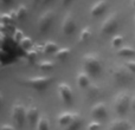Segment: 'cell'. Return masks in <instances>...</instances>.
Wrapping results in <instances>:
<instances>
[{
  "label": "cell",
  "mask_w": 135,
  "mask_h": 130,
  "mask_svg": "<svg viewBox=\"0 0 135 130\" xmlns=\"http://www.w3.org/2000/svg\"><path fill=\"white\" fill-rule=\"evenodd\" d=\"M131 102H132V96L129 95L127 91H122V92L117 93L114 98V110L117 115L123 116L128 112L131 109Z\"/></svg>",
  "instance_id": "obj_3"
},
{
  "label": "cell",
  "mask_w": 135,
  "mask_h": 130,
  "mask_svg": "<svg viewBox=\"0 0 135 130\" xmlns=\"http://www.w3.org/2000/svg\"><path fill=\"white\" fill-rule=\"evenodd\" d=\"M76 82L81 89H88L90 86V76L85 71H79L76 76Z\"/></svg>",
  "instance_id": "obj_15"
},
{
  "label": "cell",
  "mask_w": 135,
  "mask_h": 130,
  "mask_svg": "<svg viewBox=\"0 0 135 130\" xmlns=\"http://www.w3.org/2000/svg\"><path fill=\"white\" fill-rule=\"evenodd\" d=\"M11 116L17 126L23 127L24 122L26 121V108L24 107L21 103H16V104H13V107H12Z\"/></svg>",
  "instance_id": "obj_6"
},
{
  "label": "cell",
  "mask_w": 135,
  "mask_h": 130,
  "mask_svg": "<svg viewBox=\"0 0 135 130\" xmlns=\"http://www.w3.org/2000/svg\"><path fill=\"white\" fill-rule=\"evenodd\" d=\"M131 109L133 110V112H135V95L132 96V102H131Z\"/></svg>",
  "instance_id": "obj_34"
},
{
  "label": "cell",
  "mask_w": 135,
  "mask_h": 130,
  "mask_svg": "<svg viewBox=\"0 0 135 130\" xmlns=\"http://www.w3.org/2000/svg\"><path fill=\"white\" fill-rule=\"evenodd\" d=\"M132 124L128 119L124 118H116L109 124L108 130H131Z\"/></svg>",
  "instance_id": "obj_12"
},
{
  "label": "cell",
  "mask_w": 135,
  "mask_h": 130,
  "mask_svg": "<svg viewBox=\"0 0 135 130\" xmlns=\"http://www.w3.org/2000/svg\"><path fill=\"white\" fill-rule=\"evenodd\" d=\"M93 37V30L90 26H85L82 28V31L79 32V37H78V43L79 44H85L90 40V38Z\"/></svg>",
  "instance_id": "obj_18"
},
{
  "label": "cell",
  "mask_w": 135,
  "mask_h": 130,
  "mask_svg": "<svg viewBox=\"0 0 135 130\" xmlns=\"http://www.w3.org/2000/svg\"><path fill=\"white\" fill-rule=\"evenodd\" d=\"M19 46L24 50V51H30V50L33 49V42L30 37H25L20 43H19Z\"/></svg>",
  "instance_id": "obj_23"
},
{
  "label": "cell",
  "mask_w": 135,
  "mask_h": 130,
  "mask_svg": "<svg viewBox=\"0 0 135 130\" xmlns=\"http://www.w3.org/2000/svg\"><path fill=\"white\" fill-rule=\"evenodd\" d=\"M101 129V123L98 121H91L86 127V130H100Z\"/></svg>",
  "instance_id": "obj_29"
},
{
  "label": "cell",
  "mask_w": 135,
  "mask_h": 130,
  "mask_svg": "<svg viewBox=\"0 0 135 130\" xmlns=\"http://www.w3.org/2000/svg\"><path fill=\"white\" fill-rule=\"evenodd\" d=\"M35 1V4H38V2H40V1H43V0H33Z\"/></svg>",
  "instance_id": "obj_38"
},
{
  "label": "cell",
  "mask_w": 135,
  "mask_h": 130,
  "mask_svg": "<svg viewBox=\"0 0 135 130\" xmlns=\"http://www.w3.org/2000/svg\"><path fill=\"white\" fill-rule=\"evenodd\" d=\"M37 51L36 50H30V51H26V57H27L28 62H31V63H35L36 62V58H37Z\"/></svg>",
  "instance_id": "obj_28"
},
{
  "label": "cell",
  "mask_w": 135,
  "mask_h": 130,
  "mask_svg": "<svg viewBox=\"0 0 135 130\" xmlns=\"http://www.w3.org/2000/svg\"><path fill=\"white\" fill-rule=\"evenodd\" d=\"M88 89H89L88 92H89V95H90V96H94V95L97 96L98 92H100V89H98L96 85H90Z\"/></svg>",
  "instance_id": "obj_31"
},
{
  "label": "cell",
  "mask_w": 135,
  "mask_h": 130,
  "mask_svg": "<svg viewBox=\"0 0 135 130\" xmlns=\"http://www.w3.org/2000/svg\"><path fill=\"white\" fill-rule=\"evenodd\" d=\"M17 14H18V20H23V19L26 18V16H27V7L25 6L24 4H20L18 7H17Z\"/></svg>",
  "instance_id": "obj_25"
},
{
  "label": "cell",
  "mask_w": 135,
  "mask_h": 130,
  "mask_svg": "<svg viewBox=\"0 0 135 130\" xmlns=\"http://www.w3.org/2000/svg\"><path fill=\"white\" fill-rule=\"evenodd\" d=\"M50 1H52V0H43V4H49Z\"/></svg>",
  "instance_id": "obj_37"
},
{
  "label": "cell",
  "mask_w": 135,
  "mask_h": 130,
  "mask_svg": "<svg viewBox=\"0 0 135 130\" xmlns=\"http://www.w3.org/2000/svg\"><path fill=\"white\" fill-rule=\"evenodd\" d=\"M71 1L72 0H62V5H63V6H66V5H69Z\"/></svg>",
  "instance_id": "obj_35"
},
{
  "label": "cell",
  "mask_w": 135,
  "mask_h": 130,
  "mask_svg": "<svg viewBox=\"0 0 135 130\" xmlns=\"http://www.w3.org/2000/svg\"><path fill=\"white\" fill-rule=\"evenodd\" d=\"M8 13H9V16H11L12 18H13V20H14V21L18 20V14H17V11H16V9H11V11L8 12Z\"/></svg>",
  "instance_id": "obj_33"
},
{
  "label": "cell",
  "mask_w": 135,
  "mask_h": 130,
  "mask_svg": "<svg viewBox=\"0 0 135 130\" xmlns=\"http://www.w3.org/2000/svg\"><path fill=\"white\" fill-rule=\"evenodd\" d=\"M12 38H13V40L17 43V44H19V43L21 42V40L25 38V36H24V32L21 30H19V28H16L13 32V34H12Z\"/></svg>",
  "instance_id": "obj_27"
},
{
  "label": "cell",
  "mask_w": 135,
  "mask_h": 130,
  "mask_svg": "<svg viewBox=\"0 0 135 130\" xmlns=\"http://www.w3.org/2000/svg\"><path fill=\"white\" fill-rule=\"evenodd\" d=\"M54 12L52 11H45L40 14V17L37 20V28L39 32H46L50 28L52 21H54Z\"/></svg>",
  "instance_id": "obj_9"
},
{
  "label": "cell",
  "mask_w": 135,
  "mask_h": 130,
  "mask_svg": "<svg viewBox=\"0 0 135 130\" xmlns=\"http://www.w3.org/2000/svg\"><path fill=\"white\" fill-rule=\"evenodd\" d=\"M131 130H135V128H132V129H131Z\"/></svg>",
  "instance_id": "obj_40"
},
{
  "label": "cell",
  "mask_w": 135,
  "mask_h": 130,
  "mask_svg": "<svg viewBox=\"0 0 135 130\" xmlns=\"http://www.w3.org/2000/svg\"><path fill=\"white\" fill-rule=\"evenodd\" d=\"M72 118H74V112L70 111H63L57 116V124L62 128H66L70 123H71Z\"/></svg>",
  "instance_id": "obj_14"
},
{
  "label": "cell",
  "mask_w": 135,
  "mask_h": 130,
  "mask_svg": "<svg viewBox=\"0 0 135 130\" xmlns=\"http://www.w3.org/2000/svg\"><path fill=\"white\" fill-rule=\"evenodd\" d=\"M117 56L133 58V57H135V49H133L132 46H122L117 50Z\"/></svg>",
  "instance_id": "obj_20"
},
{
  "label": "cell",
  "mask_w": 135,
  "mask_h": 130,
  "mask_svg": "<svg viewBox=\"0 0 135 130\" xmlns=\"http://www.w3.org/2000/svg\"><path fill=\"white\" fill-rule=\"evenodd\" d=\"M90 115L94 118V121H103L107 118L108 116V109L107 104L104 102H97L91 107L90 109Z\"/></svg>",
  "instance_id": "obj_8"
},
{
  "label": "cell",
  "mask_w": 135,
  "mask_h": 130,
  "mask_svg": "<svg viewBox=\"0 0 135 130\" xmlns=\"http://www.w3.org/2000/svg\"><path fill=\"white\" fill-rule=\"evenodd\" d=\"M12 1H13V0H1V2H2L4 5H9Z\"/></svg>",
  "instance_id": "obj_36"
},
{
  "label": "cell",
  "mask_w": 135,
  "mask_h": 130,
  "mask_svg": "<svg viewBox=\"0 0 135 130\" xmlns=\"http://www.w3.org/2000/svg\"><path fill=\"white\" fill-rule=\"evenodd\" d=\"M0 130H17L16 127L12 126V124H8V123H4L1 126V128H0Z\"/></svg>",
  "instance_id": "obj_32"
},
{
  "label": "cell",
  "mask_w": 135,
  "mask_h": 130,
  "mask_svg": "<svg viewBox=\"0 0 135 130\" xmlns=\"http://www.w3.org/2000/svg\"><path fill=\"white\" fill-rule=\"evenodd\" d=\"M113 78L117 84H126L133 79V73L124 65H119L113 69Z\"/></svg>",
  "instance_id": "obj_4"
},
{
  "label": "cell",
  "mask_w": 135,
  "mask_h": 130,
  "mask_svg": "<svg viewBox=\"0 0 135 130\" xmlns=\"http://www.w3.org/2000/svg\"><path fill=\"white\" fill-rule=\"evenodd\" d=\"M82 116L79 115V112H74V118H72L71 123L65 128V130H79L82 127Z\"/></svg>",
  "instance_id": "obj_19"
},
{
  "label": "cell",
  "mask_w": 135,
  "mask_h": 130,
  "mask_svg": "<svg viewBox=\"0 0 135 130\" xmlns=\"http://www.w3.org/2000/svg\"><path fill=\"white\" fill-rule=\"evenodd\" d=\"M70 53H71V50H70L69 47H61V49H59L58 51L54 54V56H55V58H56L57 61L64 62V61H66V58L70 56Z\"/></svg>",
  "instance_id": "obj_21"
},
{
  "label": "cell",
  "mask_w": 135,
  "mask_h": 130,
  "mask_svg": "<svg viewBox=\"0 0 135 130\" xmlns=\"http://www.w3.org/2000/svg\"><path fill=\"white\" fill-rule=\"evenodd\" d=\"M36 130H51V123L46 115L42 114L36 124Z\"/></svg>",
  "instance_id": "obj_17"
},
{
  "label": "cell",
  "mask_w": 135,
  "mask_h": 130,
  "mask_svg": "<svg viewBox=\"0 0 135 130\" xmlns=\"http://www.w3.org/2000/svg\"><path fill=\"white\" fill-rule=\"evenodd\" d=\"M77 28V23L75 17L72 16V13H66L63 18V21H62V32L65 36H71L76 32Z\"/></svg>",
  "instance_id": "obj_10"
},
{
  "label": "cell",
  "mask_w": 135,
  "mask_h": 130,
  "mask_svg": "<svg viewBox=\"0 0 135 130\" xmlns=\"http://www.w3.org/2000/svg\"><path fill=\"white\" fill-rule=\"evenodd\" d=\"M107 7H108L107 0H100V1H97L96 4L93 5V7L90 8V14L93 17H100L105 12Z\"/></svg>",
  "instance_id": "obj_13"
},
{
  "label": "cell",
  "mask_w": 135,
  "mask_h": 130,
  "mask_svg": "<svg viewBox=\"0 0 135 130\" xmlns=\"http://www.w3.org/2000/svg\"><path fill=\"white\" fill-rule=\"evenodd\" d=\"M59 50L58 47V44L52 40H47V42L43 43V49H42V52L43 53H47V54H55L57 51Z\"/></svg>",
  "instance_id": "obj_16"
},
{
  "label": "cell",
  "mask_w": 135,
  "mask_h": 130,
  "mask_svg": "<svg viewBox=\"0 0 135 130\" xmlns=\"http://www.w3.org/2000/svg\"><path fill=\"white\" fill-rule=\"evenodd\" d=\"M54 82L52 76H33V77H19L18 83L26 85L36 91L43 92Z\"/></svg>",
  "instance_id": "obj_1"
},
{
  "label": "cell",
  "mask_w": 135,
  "mask_h": 130,
  "mask_svg": "<svg viewBox=\"0 0 135 130\" xmlns=\"http://www.w3.org/2000/svg\"><path fill=\"white\" fill-rule=\"evenodd\" d=\"M82 62H83L84 71L90 77H97L102 71V62L96 52H89L84 54Z\"/></svg>",
  "instance_id": "obj_2"
},
{
  "label": "cell",
  "mask_w": 135,
  "mask_h": 130,
  "mask_svg": "<svg viewBox=\"0 0 135 130\" xmlns=\"http://www.w3.org/2000/svg\"><path fill=\"white\" fill-rule=\"evenodd\" d=\"M123 65L132 72V73H135V61H126Z\"/></svg>",
  "instance_id": "obj_30"
},
{
  "label": "cell",
  "mask_w": 135,
  "mask_h": 130,
  "mask_svg": "<svg viewBox=\"0 0 135 130\" xmlns=\"http://www.w3.org/2000/svg\"><path fill=\"white\" fill-rule=\"evenodd\" d=\"M132 4H133V7L135 8V0H132Z\"/></svg>",
  "instance_id": "obj_39"
},
{
  "label": "cell",
  "mask_w": 135,
  "mask_h": 130,
  "mask_svg": "<svg viewBox=\"0 0 135 130\" xmlns=\"http://www.w3.org/2000/svg\"><path fill=\"white\" fill-rule=\"evenodd\" d=\"M119 27V18L117 13H110L101 25V33L102 34H112Z\"/></svg>",
  "instance_id": "obj_5"
},
{
  "label": "cell",
  "mask_w": 135,
  "mask_h": 130,
  "mask_svg": "<svg viewBox=\"0 0 135 130\" xmlns=\"http://www.w3.org/2000/svg\"><path fill=\"white\" fill-rule=\"evenodd\" d=\"M39 117H40L39 110L35 104H31L26 108V121L28 122V124L31 127H36Z\"/></svg>",
  "instance_id": "obj_11"
},
{
  "label": "cell",
  "mask_w": 135,
  "mask_h": 130,
  "mask_svg": "<svg viewBox=\"0 0 135 130\" xmlns=\"http://www.w3.org/2000/svg\"><path fill=\"white\" fill-rule=\"evenodd\" d=\"M57 91H58L59 98L65 105H71L72 101H74V95H72V89L65 82H61L57 86Z\"/></svg>",
  "instance_id": "obj_7"
},
{
  "label": "cell",
  "mask_w": 135,
  "mask_h": 130,
  "mask_svg": "<svg viewBox=\"0 0 135 130\" xmlns=\"http://www.w3.org/2000/svg\"><path fill=\"white\" fill-rule=\"evenodd\" d=\"M38 67L42 71H51L55 69V63L52 61H47V59H43V61L38 62Z\"/></svg>",
  "instance_id": "obj_22"
},
{
  "label": "cell",
  "mask_w": 135,
  "mask_h": 130,
  "mask_svg": "<svg viewBox=\"0 0 135 130\" xmlns=\"http://www.w3.org/2000/svg\"><path fill=\"white\" fill-rule=\"evenodd\" d=\"M124 42V37L122 34H115L112 39V46L115 49H120L122 47V44Z\"/></svg>",
  "instance_id": "obj_24"
},
{
  "label": "cell",
  "mask_w": 135,
  "mask_h": 130,
  "mask_svg": "<svg viewBox=\"0 0 135 130\" xmlns=\"http://www.w3.org/2000/svg\"><path fill=\"white\" fill-rule=\"evenodd\" d=\"M13 23H16V21H14L13 18L9 16V13H2L1 14V26H9Z\"/></svg>",
  "instance_id": "obj_26"
}]
</instances>
